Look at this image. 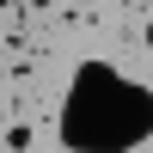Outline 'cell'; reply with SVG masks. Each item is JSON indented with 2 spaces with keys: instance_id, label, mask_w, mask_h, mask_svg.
<instances>
[{
  "instance_id": "obj_1",
  "label": "cell",
  "mask_w": 153,
  "mask_h": 153,
  "mask_svg": "<svg viewBox=\"0 0 153 153\" xmlns=\"http://www.w3.org/2000/svg\"><path fill=\"white\" fill-rule=\"evenodd\" d=\"M141 43H147V49H153V19H147V31H141Z\"/></svg>"
}]
</instances>
